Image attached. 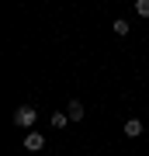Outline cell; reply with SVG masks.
<instances>
[{"label":"cell","mask_w":149,"mask_h":156,"mask_svg":"<svg viewBox=\"0 0 149 156\" xmlns=\"http://www.w3.org/2000/svg\"><path fill=\"white\" fill-rule=\"evenodd\" d=\"M35 122H38V111H35L31 104H21V108L14 111V125H17V128H31Z\"/></svg>","instance_id":"1"},{"label":"cell","mask_w":149,"mask_h":156,"mask_svg":"<svg viewBox=\"0 0 149 156\" xmlns=\"http://www.w3.org/2000/svg\"><path fill=\"white\" fill-rule=\"evenodd\" d=\"M42 146H45V135L35 132V128H28V135H24V149H28V153H38Z\"/></svg>","instance_id":"2"},{"label":"cell","mask_w":149,"mask_h":156,"mask_svg":"<svg viewBox=\"0 0 149 156\" xmlns=\"http://www.w3.org/2000/svg\"><path fill=\"white\" fill-rule=\"evenodd\" d=\"M122 132L128 135V139H135V135H142V122H139V118H128V122H125V128H122Z\"/></svg>","instance_id":"3"},{"label":"cell","mask_w":149,"mask_h":156,"mask_svg":"<svg viewBox=\"0 0 149 156\" xmlns=\"http://www.w3.org/2000/svg\"><path fill=\"white\" fill-rule=\"evenodd\" d=\"M66 115H69V122H80V118H83V104H80L76 97H73L69 104H66Z\"/></svg>","instance_id":"4"},{"label":"cell","mask_w":149,"mask_h":156,"mask_svg":"<svg viewBox=\"0 0 149 156\" xmlns=\"http://www.w3.org/2000/svg\"><path fill=\"white\" fill-rule=\"evenodd\" d=\"M49 122H52V128H66V125H69V115H66V111H52Z\"/></svg>","instance_id":"5"},{"label":"cell","mask_w":149,"mask_h":156,"mask_svg":"<svg viewBox=\"0 0 149 156\" xmlns=\"http://www.w3.org/2000/svg\"><path fill=\"white\" fill-rule=\"evenodd\" d=\"M128 28H132V24H128L125 17H118V21H115V35H128Z\"/></svg>","instance_id":"6"},{"label":"cell","mask_w":149,"mask_h":156,"mask_svg":"<svg viewBox=\"0 0 149 156\" xmlns=\"http://www.w3.org/2000/svg\"><path fill=\"white\" fill-rule=\"evenodd\" d=\"M135 14L139 17H149V0H135Z\"/></svg>","instance_id":"7"}]
</instances>
